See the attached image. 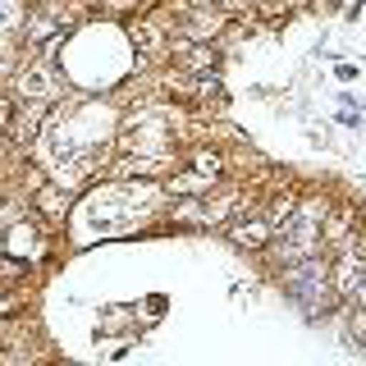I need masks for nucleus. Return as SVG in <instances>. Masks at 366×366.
<instances>
[{
  "label": "nucleus",
  "instance_id": "ddd939ff",
  "mask_svg": "<svg viewBox=\"0 0 366 366\" xmlns=\"http://www.w3.org/2000/svg\"><path fill=\"white\" fill-rule=\"evenodd\" d=\"M41 14H51L60 28H78V23L87 19V0H41Z\"/></svg>",
  "mask_w": 366,
  "mask_h": 366
},
{
  "label": "nucleus",
  "instance_id": "423d86ee",
  "mask_svg": "<svg viewBox=\"0 0 366 366\" xmlns=\"http://www.w3.org/2000/svg\"><path fill=\"white\" fill-rule=\"evenodd\" d=\"M362 224H366V215L357 211V206H352V202H339L335 211H330L325 229H320V238H325V252L352 247V243H357V234H362Z\"/></svg>",
  "mask_w": 366,
  "mask_h": 366
},
{
  "label": "nucleus",
  "instance_id": "f8f14e48",
  "mask_svg": "<svg viewBox=\"0 0 366 366\" xmlns=\"http://www.w3.org/2000/svg\"><path fill=\"white\" fill-rule=\"evenodd\" d=\"M183 165L206 174V179H215V183H224V174H229V156L220 152V147H206V142L188 147V152H183Z\"/></svg>",
  "mask_w": 366,
  "mask_h": 366
},
{
  "label": "nucleus",
  "instance_id": "f257e3e1",
  "mask_svg": "<svg viewBox=\"0 0 366 366\" xmlns=\"http://www.w3.org/2000/svg\"><path fill=\"white\" fill-rule=\"evenodd\" d=\"M9 97L14 101H55L60 97V78H55V69L41 55H28L23 69L9 78Z\"/></svg>",
  "mask_w": 366,
  "mask_h": 366
},
{
  "label": "nucleus",
  "instance_id": "6ab92c4d",
  "mask_svg": "<svg viewBox=\"0 0 366 366\" xmlns=\"http://www.w3.org/2000/svg\"><path fill=\"white\" fill-rule=\"evenodd\" d=\"M357 247H362V257H366V224H362V234H357Z\"/></svg>",
  "mask_w": 366,
  "mask_h": 366
},
{
  "label": "nucleus",
  "instance_id": "7ed1b4c3",
  "mask_svg": "<svg viewBox=\"0 0 366 366\" xmlns=\"http://www.w3.org/2000/svg\"><path fill=\"white\" fill-rule=\"evenodd\" d=\"M41 229H46V224L37 220V215H28V220L9 224V229H5V257H19V261H28V266L46 261V252H51V238H46Z\"/></svg>",
  "mask_w": 366,
  "mask_h": 366
},
{
  "label": "nucleus",
  "instance_id": "dca6fc26",
  "mask_svg": "<svg viewBox=\"0 0 366 366\" xmlns=\"http://www.w3.org/2000/svg\"><path fill=\"white\" fill-rule=\"evenodd\" d=\"M289 9H293V0H252V14L266 19V23H280Z\"/></svg>",
  "mask_w": 366,
  "mask_h": 366
},
{
  "label": "nucleus",
  "instance_id": "39448f33",
  "mask_svg": "<svg viewBox=\"0 0 366 366\" xmlns=\"http://www.w3.org/2000/svg\"><path fill=\"white\" fill-rule=\"evenodd\" d=\"M169 60H174V69H183V74H215V64H220V46H215V41H192V37H183V32H174V41H169Z\"/></svg>",
  "mask_w": 366,
  "mask_h": 366
},
{
  "label": "nucleus",
  "instance_id": "4468645a",
  "mask_svg": "<svg viewBox=\"0 0 366 366\" xmlns=\"http://www.w3.org/2000/svg\"><path fill=\"white\" fill-rule=\"evenodd\" d=\"M343 320H348V339L357 343V348H366V307H339Z\"/></svg>",
  "mask_w": 366,
  "mask_h": 366
},
{
  "label": "nucleus",
  "instance_id": "1a4fd4ad",
  "mask_svg": "<svg viewBox=\"0 0 366 366\" xmlns=\"http://www.w3.org/2000/svg\"><path fill=\"white\" fill-rule=\"evenodd\" d=\"M165 220L174 229H211L206 197H165Z\"/></svg>",
  "mask_w": 366,
  "mask_h": 366
},
{
  "label": "nucleus",
  "instance_id": "0eeeda50",
  "mask_svg": "<svg viewBox=\"0 0 366 366\" xmlns=\"http://www.w3.org/2000/svg\"><path fill=\"white\" fill-rule=\"evenodd\" d=\"M69 211H74V192L60 188V183H51L46 179L37 192H32V215L46 224V229H60L69 220Z\"/></svg>",
  "mask_w": 366,
  "mask_h": 366
},
{
  "label": "nucleus",
  "instance_id": "a211bd4d",
  "mask_svg": "<svg viewBox=\"0 0 366 366\" xmlns=\"http://www.w3.org/2000/svg\"><path fill=\"white\" fill-rule=\"evenodd\" d=\"M348 307H366V280H362V289L352 293V302H348Z\"/></svg>",
  "mask_w": 366,
  "mask_h": 366
},
{
  "label": "nucleus",
  "instance_id": "9d476101",
  "mask_svg": "<svg viewBox=\"0 0 366 366\" xmlns=\"http://www.w3.org/2000/svg\"><path fill=\"white\" fill-rule=\"evenodd\" d=\"M60 23H55L51 14H41V9H32V14L28 19H23V28H19V41H23V51H28V55H37L41 51V46H51L55 37H60ZM9 37H14V32H9Z\"/></svg>",
  "mask_w": 366,
  "mask_h": 366
},
{
  "label": "nucleus",
  "instance_id": "f3484780",
  "mask_svg": "<svg viewBox=\"0 0 366 366\" xmlns=\"http://www.w3.org/2000/svg\"><path fill=\"white\" fill-rule=\"evenodd\" d=\"M101 9H106L110 19H137V9L147 5V0H97Z\"/></svg>",
  "mask_w": 366,
  "mask_h": 366
},
{
  "label": "nucleus",
  "instance_id": "9b49d317",
  "mask_svg": "<svg viewBox=\"0 0 366 366\" xmlns=\"http://www.w3.org/2000/svg\"><path fill=\"white\" fill-rule=\"evenodd\" d=\"M160 188H165V197H211V192L220 188V183L183 165V169H174L169 179H160Z\"/></svg>",
  "mask_w": 366,
  "mask_h": 366
},
{
  "label": "nucleus",
  "instance_id": "6e6552de",
  "mask_svg": "<svg viewBox=\"0 0 366 366\" xmlns=\"http://www.w3.org/2000/svg\"><path fill=\"white\" fill-rule=\"evenodd\" d=\"M224 28H229L224 9H183L174 32H183V37H192V41H215V46H220Z\"/></svg>",
  "mask_w": 366,
  "mask_h": 366
},
{
  "label": "nucleus",
  "instance_id": "f03ea898",
  "mask_svg": "<svg viewBox=\"0 0 366 366\" xmlns=\"http://www.w3.org/2000/svg\"><path fill=\"white\" fill-rule=\"evenodd\" d=\"M362 280H366V257H362L357 243L343 247V252H330V284H335L339 307L352 302V293L362 289Z\"/></svg>",
  "mask_w": 366,
  "mask_h": 366
},
{
  "label": "nucleus",
  "instance_id": "20e7f679",
  "mask_svg": "<svg viewBox=\"0 0 366 366\" xmlns=\"http://www.w3.org/2000/svg\"><path fill=\"white\" fill-rule=\"evenodd\" d=\"M224 238L234 247H243V252H266L274 238H280V229L270 224V215H266V206H257V211H247V215H238L234 224L224 229Z\"/></svg>",
  "mask_w": 366,
  "mask_h": 366
},
{
  "label": "nucleus",
  "instance_id": "2eb2a0df",
  "mask_svg": "<svg viewBox=\"0 0 366 366\" xmlns=\"http://www.w3.org/2000/svg\"><path fill=\"white\" fill-rule=\"evenodd\" d=\"M37 266H28V261L19 257H0V274H5V289H19V280H28V274Z\"/></svg>",
  "mask_w": 366,
  "mask_h": 366
}]
</instances>
